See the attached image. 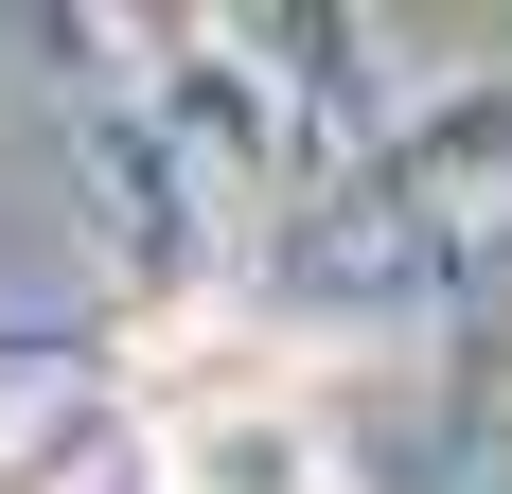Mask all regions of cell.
Masks as SVG:
<instances>
[{
  "instance_id": "obj_1",
  "label": "cell",
  "mask_w": 512,
  "mask_h": 494,
  "mask_svg": "<svg viewBox=\"0 0 512 494\" xmlns=\"http://www.w3.org/2000/svg\"><path fill=\"white\" fill-rule=\"evenodd\" d=\"M177 494H336V459H318L301 406L230 389V406H195V424H177Z\"/></svg>"
}]
</instances>
